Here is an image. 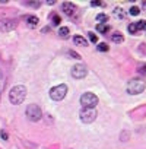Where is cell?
Instances as JSON below:
<instances>
[{
  "instance_id": "cell-1",
  "label": "cell",
  "mask_w": 146,
  "mask_h": 149,
  "mask_svg": "<svg viewBox=\"0 0 146 149\" xmlns=\"http://www.w3.org/2000/svg\"><path fill=\"white\" fill-rule=\"evenodd\" d=\"M25 97H26V88L24 85H16L9 92V101L12 104H15V105L22 104L24 100H25Z\"/></svg>"
},
{
  "instance_id": "cell-2",
  "label": "cell",
  "mask_w": 146,
  "mask_h": 149,
  "mask_svg": "<svg viewBox=\"0 0 146 149\" xmlns=\"http://www.w3.org/2000/svg\"><path fill=\"white\" fill-rule=\"evenodd\" d=\"M145 86H146L145 81H142V79H131L127 84V92L130 95H137V94L145 91Z\"/></svg>"
},
{
  "instance_id": "cell-3",
  "label": "cell",
  "mask_w": 146,
  "mask_h": 149,
  "mask_svg": "<svg viewBox=\"0 0 146 149\" xmlns=\"http://www.w3.org/2000/svg\"><path fill=\"white\" fill-rule=\"evenodd\" d=\"M81 104L83 108H94L98 104V97L92 92H85L81 97Z\"/></svg>"
},
{
  "instance_id": "cell-4",
  "label": "cell",
  "mask_w": 146,
  "mask_h": 149,
  "mask_svg": "<svg viewBox=\"0 0 146 149\" xmlns=\"http://www.w3.org/2000/svg\"><path fill=\"white\" fill-rule=\"evenodd\" d=\"M67 94V85H57L54 88H51L50 91V98L54 101H61Z\"/></svg>"
},
{
  "instance_id": "cell-5",
  "label": "cell",
  "mask_w": 146,
  "mask_h": 149,
  "mask_svg": "<svg viewBox=\"0 0 146 149\" xmlns=\"http://www.w3.org/2000/svg\"><path fill=\"white\" fill-rule=\"evenodd\" d=\"M41 116H42L41 108H40L37 104H29V105L26 107V117H28V120H31V121H38V120L41 118Z\"/></svg>"
},
{
  "instance_id": "cell-6",
  "label": "cell",
  "mask_w": 146,
  "mask_h": 149,
  "mask_svg": "<svg viewBox=\"0 0 146 149\" xmlns=\"http://www.w3.org/2000/svg\"><path fill=\"white\" fill-rule=\"evenodd\" d=\"M95 118H97V111H95L94 108H83V110L81 111V120H82L83 123L89 124V123L95 121Z\"/></svg>"
},
{
  "instance_id": "cell-7",
  "label": "cell",
  "mask_w": 146,
  "mask_h": 149,
  "mask_svg": "<svg viewBox=\"0 0 146 149\" xmlns=\"http://www.w3.org/2000/svg\"><path fill=\"white\" fill-rule=\"evenodd\" d=\"M88 74V69L85 64H76L72 67V76L75 79H83Z\"/></svg>"
},
{
  "instance_id": "cell-8",
  "label": "cell",
  "mask_w": 146,
  "mask_h": 149,
  "mask_svg": "<svg viewBox=\"0 0 146 149\" xmlns=\"http://www.w3.org/2000/svg\"><path fill=\"white\" fill-rule=\"evenodd\" d=\"M16 28V21L13 19H0V31H12Z\"/></svg>"
},
{
  "instance_id": "cell-9",
  "label": "cell",
  "mask_w": 146,
  "mask_h": 149,
  "mask_svg": "<svg viewBox=\"0 0 146 149\" xmlns=\"http://www.w3.org/2000/svg\"><path fill=\"white\" fill-rule=\"evenodd\" d=\"M76 6L75 5H73V3H70V2H64L63 3V12L67 15V16H73V15H75L76 13Z\"/></svg>"
},
{
  "instance_id": "cell-10",
  "label": "cell",
  "mask_w": 146,
  "mask_h": 149,
  "mask_svg": "<svg viewBox=\"0 0 146 149\" xmlns=\"http://www.w3.org/2000/svg\"><path fill=\"white\" fill-rule=\"evenodd\" d=\"M73 41H75L76 45H81V47H86L88 45V41L83 37H81V35H76L75 38H73Z\"/></svg>"
},
{
  "instance_id": "cell-11",
  "label": "cell",
  "mask_w": 146,
  "mask_h": 149,
  "mask_svg": "<svg viewBox=\"0 0 146 149\" xmlns=\"http://www.w3.org/2000/svg\"><path fill=\"white\" fill-rule=\"evenodd\" d=\"M114 16H115L117 19H124V18H126V13H124V10H123L121 8H115V9H114Z\"/></svg>"
},
{
  "instance_id": "cell-12",
  "label": "cell",
  "mask_w": 146,
  "mask_h": 149,
  "mask_svg": "<svg viewBox=\"0 0 146 149\" xmlns=\"http://www.w3.org/2000/svg\"><path fill=\"white\" fill-rule=\"evenodd\" d=\"M111 41H114V42L120 44V42H123V41H124V37H123L120 32H115V34H113V35H111Z\"/></svg>"
},
{
  "instance_id": "cell-13",
  "label": "cell",
  "mask_w": 146,
  "mask_h": 149,
  "mask_svg": "<svg viewBox=\"0 0 146 149\" xmlns=\"http://www.w3.org/2000/svg\"><path fill=\"white\" fill-rule=\"evenodd\" d=\"M58 37L60 38H67L69 37V28L67 26H61L58 29Z\"/></svg>"
},
{
  "instance_id": "cell-14",
  "label": "cell",
  "mask_w": 146,
  "mask_h": 149,
  "mask_svg": "<svg viewBox=\"0 0 146 149\" xmlns=\"http://www.w3.org/2000/svg\"><path fill=\"white\" fill-rule=\"evenodd\" d=\"M108 29H110V26H108V25H105V24H98V25H97V31H98V32H101V34L108 32Z\"/></svg>"
},
{
  "instance_id": "cell-15",
  "label": "cell",
  "mask_w": 146,
  "mask_h": 149,
  "mask_svg": "<svg viewBox=\"0 0 146 149\" xmlns=\"http://www.w3.org/2000/svg\"><path fill=\"white\" fill-rule=\"evenodd\" d=\"M26 21H28V25L29 26H37L38 25V18L37 16H28Z\"/></svg>"
},
{
  "instance_id": "cell-16",
  "label": "cell",
  "mask_w": 146,
  "mask_h": 149,
  "mask_svg": "<svg viewBox=\"0 0 146 149\" xmlns=\"http://www.w3.org/2000/svg\"><path fill=\"white\" fill-rule=\"evenodd\" d=\"M97 21H99V24H104V22L108 21V16H107L105 13H99V15L97 16Z\"/></svg>"
},
{
  "instance_id": "cell-17",
  "label": "cell",
  "mask_w": 146,
  "mask_h": 149,
  "mask_svg": "<svg viewBox=\"0 0 146 149\" xmlns=\"http://www.w3.org/2000/svg\"><path fill=\"white\" fill-rule=\"evenodd\" d=\"M136 26H137V31L146 29V21H139V22H136Z\"/></svg>"
},
{
  "instance_id": "cell-18",
  "label": "cell",
  "mask_w": 146,
  "mask_h": 149,
  "mask_svg": "<svg viewBox=\"0 0 146 149\" xmlns=\"http://www.w3.org/2000/svg\"><path fill=\"white\" fill-rule=\"evenodd\" d=\"M140 13V9L139 8H136V6H133L131 9H130V15H133V16H137Z\"/></svg>"
},
{
  "instance_id": "cell-19",
  "label": "cell",
  "mask_w": 146,
  "mask_h": 149,
  "mask_svg": "<svg viewBox=\"0 0 146 149\" xmlns=\"http://www.w3.org/2000/svg\"><path fill=\"white\" fill-rule=\"evenodd\" d=\"M129 32H130V34H136V32H137L136 24H130V25H129Z\"/></svg>"
},
{
  "instance_id": "cell-20",
  "label": "cell",
  "mask_w": 146,
  "mask_h": 149,
  "mask_svg": "<svg viewBox=\"0 0 146 149\" xmlns=\"http://www.w3.org/2000/svg\"><path fill=\"white\" fill-rule=\"evenodd\" d=\"M98 51H108V45H107L105 42H101V44L98 45Z\"/></svg>"
},
{
  "instance_id": "cell-21",
  "label": "cell",
  "mask_w": 146,
  "mask_h": 149,
  "mask_svg": "<svg viewBox=\"0 0 146 149\" xmlns=\"http://www.w3.org/2000/svg\"><path fill=\"white\" fill-rule=\"evenodd\" d=\"M60 22H61L60 16H58V15H53V25H58Z\"/></svg>"
},
{
  "instance_id": "cell-22",
  "label": "cell",
  "mask_w": 146,
  "mask_h": 149,
  "mask_svg": "<svg viewBox=\"0 0 146 149\" xmlns=\"http://www.w3.org/2000/svg\"><path fill=\"white\" fill-rule=\"evenodd\" d=\"M69 56H72L73 58H81V56H79L78 53H75V51H72V50H69Z\"/></svg>"
},
{
  "instance_id": "cell-23",
  "label": "cell",
  "mask_w": 146,
  "mask_h": 149,
  "mask_svg": "<svg viewBox=\"0 0 146 149\" xmlns=\"http://www.w3.org/2000/svg\"><path fill=\"white\" fill-rule=\"evenodd\" d=\"M89 40H91L92 42H97V41H98V38H97V35H95L94 32H89Z\"/></svg>"
},
{
  "instance_id": "cell-24",
  "label": "cell",
  "mask_w": 146,
  "mask_h": 149,
  "mask_svg": "<svg viewBox=\"0 0 146 149\" xmlns=\"http://www.w3.org/2000/svg\"><path fill=\"white\" fill-rule=\"evenodd\" d=\"M28 5H29V6H32V8H40V6H41V3H40V2H29Z\"/></svg>"
},
{
  "instance_id": "cell-25",
  "label": "cell",
  "mask_w": 146,
  "mask_h": 149,
  "mask_svg": "<svg viewBox=\"0 0 146 149\" xmlns=\"http://www.w3.org/2000/svg\"><path fill=\"white\" fill-rule=\"evenodd\" d=\"M0 134H2V137H3L5 140H8V133H6L5 130H2V132H0Z\"/></svg>"
},
{
  "instance_id": "cell-26",
  "label": "cell",
  "mask_w": 146,
  "mask_h": 149,
  "mask_svg": "<svg viewBox=\"0 0 146 149\" xmlns=\"http://www.w3.org/2000/svg\"><path fill=\"white\" fill-rule=\"evenodd\" d=\"M139 73H142V74H146V66L140 67V69H139Z\"/></svg>"
},
{
  "instance_id": "cell-27",
  "label": "cell",
  "mask_w": 146,
  "mask_h": 149,
  "mask_svg": "<svg viewBox=\"0 0 146 149\" xmlns=\"http://www.w3.org/2000/svg\"><path fill=\"white\" fill-rule=\"evenodd\" d=\"M91 5L92 6H104V3H101V2H92Z\"/></svg>"
},
{
  "instance_id": "cell-28",
  "label": "cell",
  "mask_w": 146,
  "mask_h": 149,
  "mask_svg": "<svg viewBox=\"0 0 146 149\" xmlns=\"http://www.w3.org/2000/svg\"><path fill=\"white\" fill-rule=\"evenodd\" d=\"M0 78H2V70H0Z\"/></svg>"
},
{
  "instance_id": "cell-29",
  "label": "cell",
  "mask_w": 146,
  "mask_h": 149,
  "mask_svg": "<svg viewBox=\"0 0 146 149\" xmlns=\"http://www.w3.org/2000/svg\"><path fill=\"white\" fill-rule=\"evenodd\" d=\"M143 6H145V8H146V2H145V3H143Z\"/></svg>"
}]
</instances>
